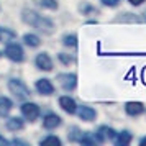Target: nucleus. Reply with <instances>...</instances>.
Returning a JSON list of instances; mask_svg holds the SVG:
<instances>
[{
	"mask_svg": "<svg viewBox=\"0 0 146 146\" xmlns=\"http://www.w3.org/2000/svg\"><path fill=\"white\" fill-rule=\"evenodd\" d=\"M35 87H36V90H38L41 95H53L54 94V86L51 84L49 79H38Z\"/></svg>",
	"mask_w": 146,
	"mask_h": 146,
	"instance_id": "nucleus-8",
	"label": "nucleus"
},
{
	"mask_svg": "<svg viewBox=\"0 0 146 146\" xmlns=\"http://www.w3.org/2000/svg\"><path fill=\"white\" fill-rule=\"evenodd\" d=\"M41 146H61V139L54 135H49L44 139H41Z\"/></svg>",
	"mask_w": 146,
	"mask_h": 146,
	"instance_id": "nucleus-18",
	"label": "nucleus"
},
{
	"mask_svg": "<svg viewBox=\"0 0 146 146\" xmlns=\"http://www.w3.org/2000/svg\"><path fill=\"white\" fill-rule=\"evenodd\" d=\"M21 115L28 120V121H35L40 117V107L33 104V102H25L21 105Z\"/></svg>",
	"mask_w": 146,
	"mask_h": 146,
	"instance_id": "nucleus-5",
	"label": "nucleus"
},
{
	"mask_svg": "<svg viewBox=\"0 0 146 146\" xmlns=\"http://www.w3.org/2000/svg\"><path fill=\"white\" fill-rule=\"evenodd\" d=\"M21 20L25 21L27 25L36 28L38 31H41V33H44V35H51L54 31V23L53 21L49 20V18H46V17H43V15L36 13L35 10L25 8V10L21 12Z\"/></svg>",
	"mask_w": 146,
	"mask_h": 146,
	"instance_id": "nucleus-1",
	"label": "nucleus"
},
{
	"mask_svg": "<svg viewBox=\"0 0 146 146\" xmlns=\"http://www.w3.org/2000/svg\"><path fill=\"white\" fill-rule=\"evenodd\" d=\"M80 135H82V131H80L77 126H71V130H69V133H67V136H69L71 141H79Z\"/></svg>",
	"mask_w": 146,
	"mask_h": 146,
	"instance_id": "nucleus-21",
	"label": "nucleus"
},
{
	"mask_svg": "<svg viewBox=\"0 0 146 146\" xmlns=\"http://www.w3.org/2000/svg\"><path fill=\"white\" fill-rule=\"evenodd\" d=\"M8 89H10V92L13 94L18 100H27L31 95L28 86L21 79H10L8 80Z\"/></svg>",
	"mask_w": 146,
	"mask_h": 146,
	"instance_id": "nucleus-2",
	"label": "nucleus"
},
{
	"mask_svg": "<svg viewBox=\"0 0 146 146\" xmlns=\"http://www.w3.org/2000/svg\"><path fill=\"white\" fill-rule=\"evenodd\" d=\"M13 108V102L8 97H0V117H7Z\"/></svg>",
	"mask_w": 146,
	"mask_h": 146,
	"instance_id": "nucleus-15",
	"label": "nucleus"
},
{
	"mask_svg": "<svg viewBox=\"0 0 146 146\" xmlns=\"http://www.w3.org/2000/svg\"><path fill=\"white\" fill-rule=\"evenodd\" d=\"M115 145L117 146H126V145H130L131 143V139H133V136H131V133L130 131H120V133H117L115 135Z\"/></svg>",
	"mask_w": 146,
	"mask_h": 146,
	"instance_id": "nucleus-13",
	"label": "nucleus"
},
{
	"mask_svg": "<svg viewBox=\"0 0 146 146\" xmlns=\"http://www.w3.org/2000/svg\"><path fill=\"white\" fill-rule=\"evenodd\" d=\"M120 0H102V3L104 5H107V7H117L118 5Z\"/></svg>",
	"mask_w": 146,
	"mask_h": 146,
	"instance_id": "nucleus-24",
	"label": "nucleus"
},
{
	"mask_svg": "<svg viewBox=\"0 0 146 146\" xmlns=\"http://www.w3.org/2000/svg\"><path fill=\"white\" fill-rule=\"evenodd\" d=\"M17 33L8 30V28H0V41H8V40H13Z\"/></svg>",
	"mask_w": 146,
	"mask_h": 146,
	"instance_id": "nucleus-20",
	"label": "nucleus"
},
{
	"mask_svg": "<svg viewBox=\"0 0 146 146\" xmlns=\"http://www.w3.org/2000/svg\"><path fill=\"white\" fill-rule=\"evenodd\" d=\"M40 5L44 7V8L56 10V8H58V2H56V0H40Z\"/></svg>",
	"mask_w": 146,
	"mask_h": 146,
	"instance_id": "nucleus-22",
	"label": "nucleus"
},
{
	"mask_svg": "<svg viewBox=\"0 0 146 146\" xmlns=\"http://www.w3.org/2000/svg\"><path fill=\"white\" fill-rule=\"evenodd\" d=\"M125 112L130 117H138V115H141V113L145 112V105L141 102H126Z\"/></svg>",
	"mask_w": 146,
	"mask_h": 146,
	"instance_id": "nucleus-12",
	"label": "nucleus"
},
{
	"mask_svg": "<svg viewBox=\"0 0 146 146\" xmlns=\"http://www.w3.org/2000/svg\"><path fill=\"white\" fill-rule=\"evenodd\" d=\"M0 145H2V146H3V145H8V141L3 138V136H0Z\"/></svg>",
	"mask_w": 146,
	"mask_h": 146,
	"instance_id": "nucleus-26",
	"label": "nucleus"
},
{
	"mask_svg": "<svg viewBox=\"0 0 146 146\" xmlns=\"http://www.w3.org/2000/svg\"><path fill=\"white\" fill-rule=\"evenodd\" d=\"M5 56L13 62H21L25 59V53H23V48L18 43H8L5 46Z\"/></svg>",
	"mask_w": 146,
	"mask_h": 146,
	"instance_id": "nucleus-3",
	"label": "nucleus"
},
{
	"mask_svg": "<svg viewBox=\"0 0 146 146\" xmlns=\"http://www.w3.org/2000/svg\"><path fill=\"white\" fill-rule=\"evenodd\" d=\"M59 107L66 113H69V115L76 113V110H77V105H76L74 99H71L69 95H62V97H61V99H59Z\"/></svg>",
	"mask_w": 146,
	"mask_h": 146,
	"instance_id": "nucleus-9",
	"label": "nucleus"
},
{
	"mask_svg": "<svg viewBox=\"0 0 146 146\" xmlns=\"http://www.w3.org/2000/svg\"><path fill=\"white\" fill-rule=\"evenodd\" d=\"M23 41H25V44L30 46V48H38L41 44V40L33 33H27L25 36H23Z\"/></svg>",
	"mask_w": 146,
	"mask_h": 146,
	"instance_id": "nucleus-16",
	"label": "nucleus"
},
{
	"mask_svg": "<svg viewBox=\"0 0 146 146\" xmlns=\"http://www.w3.org/2000/svg\"><path fill=\"white\" fill-rule=\"evenodd\" d=\"M62 44L67 46V48H76L77 46V36H76V35H64Z\"/></svg>",
	"mask_w": 146,
	"mask_h": 146,
	"instance_id": "nucleus-19",
	"label": "nucleus"
},
{
	"mask_svg": "<svg viewBox=\"0 0 146 146\" xmlns=\"http://www.w3.org/2000/svg\"><path fill=\"white\" fill-rule=\"evenodd\" d=\"M115 135H117V131L113 130L112 126H100L99 130H97V133H95V138H97V141L99 143H105V141H110V139L115 138Z\"/></svg>",
	"mask_w": 146,
	"mask_h": 146,
	"instance_id": "nucleus-6",
	"label": "nucleus"
},
{
	"mask_svg": "<svg viewBox=\"0 0 146 146\" xmlns=\"http://www.w3.org/2000/svg\"><path fill=\"white\" fill-rule=\"evenodd\" d=\"M58 80H59L61 87L66 92H71V90H74L77 87V76L76 74H69V72L58 74Z\"/></svg>",
	"mask_w": 146,
	"mask_h": 146,
	"instance_id": "nucleus-4",
	"label": "nucleus"
},
{
	"mask_svg": "<svg viewBox=\"0 0 146 146\" xmlns=\"http://www.w3.org/2000/svg\"><path fill=\"white\" fill-rule=\"evenodd\" d=\"M128 2H130L131 5H135V7H138V5H141V3H143L145 0H128Z\"/></svg>",
	"mask_w": 146,
	"mask_h": 146,
	"instance_id": "nucleus-25",
	"label": "nucleus"
},
{
	"mask_svg": "<svg viewBox=\"0 0 146 146\" xmlns=\"http://www.w3.org/2000/svg\"><path fill=\"white\" fill-rule=\"evenodd\" d=\"M139 145H141V146H146V136H145V138L139 139Z\"/></svg>",
	"mask_w": 146,
	"mask_h": 146,
	"instance_id": "nucleus-27",
	"label": "nucleus"
},
{
	"mask_svg": "<svg viewBox=\"0 0 146 146\" xmlns=\"http://www.w3.org/2000/svg\"><path fill=\"white\" fill-rule=\"evenodd\" d=\"M5 126H7V130H10V131H20V130H23L25 123H23V120L18 118V117H10V118L7 120Z\"/></svg>",
	"mask_w": 146,
	"mask_h": 146,
	"instance_id": "nucleus-14",
	"label": "nucleus"
},
{
	"mask_svg": "<svg viewBox=\"0 0 146 146\" xmlns=\"http://www.w3.org/2000/svg\"><path fill=\"white\" fill-rule=\"evenodd\" d=\"M59 125H61L59 115H56V113H48V115H44V118H43V126H44L46 130H54V128H58Z\"/></svg>",
	"mask_w": 146,
	"mask_h": 146,
	"instance_id": "nucleus-10",
	"label": "nucleus"
},
{
	"mask_svg": "<svg viewBox=\"0 0 146 146\" xmlns=\"http://www.w3.org/2000/svg\"><path fill=\"white\" fill-rule=\"evenodd\" d=\"M58 58H59V61L62 62V64H66V66H69L71 62H74V61H76L72 56H69V54H64V53H59V56H58Z\"/></svg>",
	"mask_w": 146,
	"mask_h": 146,
	"instance_id": "nucleus-23",
	"label": "nucleus"
},
{
	"mask_svg": "<svg viewBox=\"0 0 146 146\" xmlns=\"http://www.w3.org/2000/svg\"><path fill=\"white\" fill-rule=\"evenodd\" d=\"M35 64L38 69L41 71H51L53 69V61L49 58V54L48 53H40L36 56V59H35Z\"/></svg>",
	"mask_w": 146,
	"mask_h": 146,
	"instance_id": "nucleus-7",
	"label": "nucleus"
},
{
	"mask_svg": "<svg viewBox=\"0 0 146 146\" xmlns=\"http://www.w3.org/2000/svg\"><path fill=\"white\" fill-rule=\"evenodd\" d=\"M79 143H82V145H95L99 141L95 138V135H92V133H82L79 138Z\"/></svg>",
	"mask_w": 146,
	"mask_h": 146,
	"instance_id": "nucleus-17",
	"label": "nucleus"
},
{
	"mask_svg": "<svg viewBox=\"0 0 146 146\" xmlns=\"http://www.w3.org/2000/svg\"><path fill=\"white\" fill-rule=\"evenodd\" d=\"M76 112L79 113V118L84 120V121H92V120H95V117H97V112L94 110L92 107H87V105L79 107Z\"/></svg>",
	"mask_w": 146,
	"mask_h": 146,
	"instance_id": "nucleus-11",
	"label": "nucleus"
}]
</instances>
